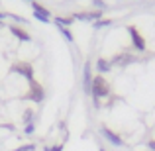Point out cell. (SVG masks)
Segmentation results:
<instances>
[{"mask_svg": "<svg viewBox=\"0 0 155 151\" xmlns=\"http://www.w3.org/2000/svg\"><path fill=\"white\" fill-rule=\"evenodd\" d=\"M91 94H92V98H94L96 106H98L100 98H106V96L110 94V84H108V80H106L102 75H96V77H92Z\"/></svg>", "mask_w": 155, "mask_h": 151, "instance_id": "cell-1", "label": "cell"}, {"mask_svg": "<svg viewBox=\"0 0 155 151\" xmlns=\"http://www.w3.org/2000/svg\"><path fill=\"white\" fill-rule=\"evenodd\" d=\"M100 133H102V137H104L106 141H108L110 145H114V147H124V140H122V137L118 136L116 132H112L110 128H106V126H102Z\"/></svg>", "mask_w": 155, "mask_h": 151, "instance_id": "cell-2", "label": "cell"}, {"mask_svg": "<svg viewBox=\"0 0 155 151\" xmlns=\"http://www.w3.org/2000/svg\"><path fill=\"white\" fill-rule=\"evenodd\" d=\"M31 8H34V18H35V20H39V22H43V24L51 22V14H49V10H45L41 4H38V2L34 0V2H31Z\"/></svg>", "mask_w": 155, "mask_h": 151, "instance_id": "cell-3", "label": "cell"}, {"mask_svg": "<svg viewBox=\"0 0 155 151\" xmlns=\"http://www.w3.org/2000/svg\"><path fill=\"white\" fill-rule=\"evenodd\" d=\"M128 34L132 35V41H134V47H136L137 51H143L145 49V39H143V35L137 31V28H134V26H130L128 28Z\"/></svg>", "mask_w": 155, "mask_h": 151, "instance_id": "cell-4", "label": "cell"}, {"mask_svg": "<svg viewBox=\"0 0 155 151\" xmlns=\"http://www.w3.org/2000/svg\"><path fill=\"white\" fill-rule=\"evenodd\" d=\"M12 71H16L18 75L26 77L30 83L34 80V69H31V65H30V63H16L14 67H12Z\"/></svg>", "mask_w": 155, "mask_h": 151, "instance_id": "cell-5", "label": "cell"}, {"mask_svg": "<svg viewBox=\"0 0 155 151\" xmlns=\"http://www.w3.org/2000/svg\"><path fill=\"white\" fill-rule=\"evenodd\" d=\"M43 88L39 87L38 83H34V80H31V88H30V94H28V98H30L31 102H41L43 100Z\"/></svg>", "mask_w": 155, "mask_h": 151, "instance_id": "cell-6", "label": "cell"}, {"mask_svg": "<svg viewBox=\"0 0 155 151\" xmlns=\"http://www.w3.org/2000/svg\"><path fill=\"white\" fill-rule=\"evenodd\" d=\"M91 84H92V73H91V65H84V73H83V87L84 92H91Z\"/></svg>", "mask_w": 155, "mask_h": 151, "instance_id": "cell-7", "label": "cell"}, {"mask_svg": "<svg viewBox=\"0 0 155 151\" xmlns=\"http://www.w3.org/2000/svg\"><path fill=\"white\" fill-rule=\"evenodd\" d=\"M110 69H112V61L104 59V57H100V59L96 61V71H98V75H104V73H110Z\"/></svg>", "mask_w": 155, "mask_h": 151, "instance_id": "cell-8", "label": "cell"}, {"mask_svg": "<svg viewBox=\"0 0 155 151\" xmlns=\"http://www.w3.org/2000/svg\"><path fill=\"white\" fill-rule=\"evenodd\" d=\"M10 31H12V35H16V38L18 39H22V41H30V34H28V31H24L22 28H18V26H12L10 28Z\"/></svg>", "mask_w": 155, "mask_h": 151, "instance_id": "cell-9", "label": "cell"}, {"mask_svg": "<svg viewBox=\"0 0 155 151\" xmlns=\"http://www.w3.org/2000/svg\"><path fill=\"white\" fill-rule=\"evenodd\" d=\"M57 28H59V31H61V34H63V38L65 39H67V41H75V38H73V34H71V30H69V28H63V26H57Z\"/></svg>", "mask_w": 155, "mask_h": 151, "instance_id": "cell-10", "label": "cell"}, {"mask_svg": "<svg viewBox=\"0 0 155 151\" xmlns=\"http://www.w3.org/2000/svg\"><path fill=\"white\" fill-rule=\"evenodd\" d=\"M104 26H112V22H110V20H96L94 22V30H100V28H104Z\"/></svg>", "mask_w": 155, "mask_h": 151, "instance_id": "cell-11", "label": "cell"}, {"mask_svg": "<svg viewBox=\"0 0 155 151\" xmlns=\"http://www.w3.org/2000/svg\"><path fill=\"white\" fill-rule=\"evenodd\" d=\"M43 151H63V143H59V145H45Z\"/></svg>", "mask_w": 155, "mask_h": 151, "instance_id": "cell-12", "label": "cell"}, {"mask_svg": "<svg viewBox=\"0 0 155 151\" xmlns=\"http://www.w3.org/2000/svg\"><path fill=\"white\" fill-rule=\"evenodd\" d=\"M24 132H26V136H31V133L35 132V124L31 122V124H26V128H24Z\"/></svg>", "mask_w": 155, "mask_h": 151, "instance_id": "cell-13", "label": "cell"}, {"mask_svg": "<svg viewBox=\"0 0 155 151\" xmlns=\"http://www.w3.org/2000/svg\"><path fill=\"white\" fill-rule=\"evenodd\" d=\"M14 151H35V145L34 143H26V145H22V147L14 149Z\"/></svg>", "mask_w": 155, "mask_h": 151, "instance_id": "cell-14", "label": "cell"}, {"mask_svg": "<svg viewBox=\"0 0 155 151\" xmlns=\"http://www.w3.org/2000/svg\"><path fill=\"white\" fill-rule=\"evenodd\" d=\"M147 147H149V149H153V151H155V140H151V141H149V143H147Z\"/></svg>", "mask_w": 155, "mask_h": 151, "instance_id": "cell-15", "label": "cell"}, {"mask_svg": "<svg viewBox=\"0 0 155 151\" xmlns=\"http://www.w3.org/2000/svg\"><path fill=\"white\" fill-rule=\"evenodd\" d=\"M4 18H6V14H2V12H0V22H2Z\"/></svg>", "mask_w": 155, "mask_h": 151, "instance_id": "cell-16", "label": "cell"}, {"mask_svg": "<svg viewBox=\"0 0 155 151\" xmlns=\"http://www.w3.org/2000/svg\"><path fill=\"white\" fill-rule=\"evenodd\" d=\"M100 151H106V149H104V147H100Z\"/></svg>", "mask_w": 155, "mask_h": 151, "instance_id": "cell-17", "label": "cell"}, {"mask_svg": "<svg viewBox=\"0 0 155 151\" xmlns=\"http://www.w3.org/2000/svg\"><path fill=\"white\" fill-rule=\"evenodd\" d=\"M28 2H34V0H28Z\"/></svg>", "mask_w": 155, "mask_h": 151, "instance_id": "cell-18", "label": "cell"}]
</instances>
